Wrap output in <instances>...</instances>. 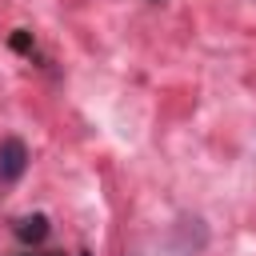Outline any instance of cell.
Segmentation results:
<instances>
[{
	"label": "cell",
	"instance_id": "obj_2",
	"mask_svg": "<svg viewBox=\"0 0 256 256\" xmlns=\"http://www.w3.org/2000/svg\"><path fill=\"white\" fill-rule=\"evenodd\" d=\"M16 236L24 240V244H40L44 236H48V220L36 212V216H20L16 220Z\"/></svg>",
	"mask_w": 256,
	"mask_h": 256
},
{
	"label": "cell",
	"instance_id": "obj_4",
	"mask_svg": "<svg viewBox=\"0 0 256 256\" xmlns=\"http://www.w3.org/2000/svg\"><path fill=\"white\" fill-rule=\"evenodd\" d=\"M80 256H92V252H80Z\"/></svg>",
	"mask_w": 256,
	"mask_h": 256
},
{
	"label": "cell",
	"instance_id": "obj_1",
	"mask_svg": "<svg viewBox=\"0 0 256 256\" xmlns=\"http://www.w3.org/2000/svg\"><path fill=\"white\" fill-rule=\"evenodd\" d=\"M28 168V144L20 136H4L0 140V180H20Z\"/></svg>",
	"mask_w": 256,
	"mask_h": 256
},
{
	"label": "cell",
	"instance_id": "obj_3",
	"mask_svg": "<svg viewBox=\"0 0 256 256\" xmlns=\"http://www.w3.org/2000/svg\"><path fill=\"white\" fill-rule=\"evenodd\" d=\"M12 48H16V52H28V48H32L28 32H16V36H12Z\"/></svg>",
	"mask_w": 256,
	"mask_h": 256
}]
</instances>
